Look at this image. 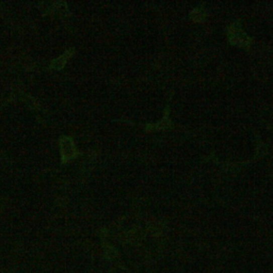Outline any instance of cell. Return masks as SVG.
Returning <instances> with one entry per match:
<instances>
[{
	"label": "cell",
	"mask_w": 273,
	"mask_h": 273,
	"mask_svg": "<svg viewBox=\"0 0 273 273\" xmlns=\"http://www.w3.org/2000/svg\"><path fill=\"white\" fill-rule=\"evenodd\" d=\"M60 152H61V159H62L63 163H66L67 161L74 159L77 157V148L75 146V143L73 139L68 137H61L60 141Z\"/></svg>",
	"instance_id": "6da1fadb"
},
{
	"label": "cell",
	"mask_w": 273,
	"mask_h": 273,
	"mask_svg": "<svg viewBox=\"0 0 273 273\" xmlns=\"http://www.w3.org/2000/svg\"><path fill=\"white\" fill-rule=\"evenodd\" d=\"M73 52H74L73 49H68V50H66L62 56H61V57H59L58 59H56V60L52 61L51 64H50V68H52V69H62V68L64 67V65L66 64L67 60H68L70 57H72Z\"/></svg>",
	"instance_id": "7a4b0ae2"
}]
</instances>
